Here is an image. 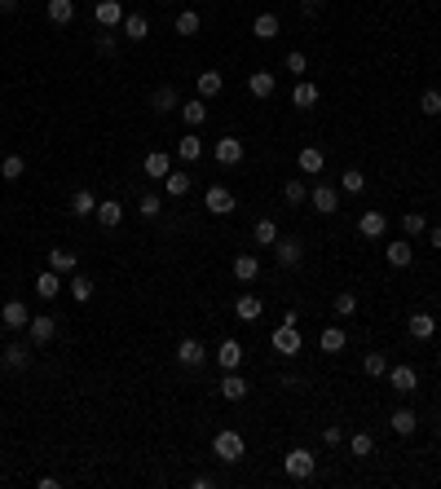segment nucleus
Masks as SVG:
<instances>
[{
  "label": "nucleus",
  "instance_id": "f257e3e1",
  "mask_svg": "<svg viewBox=\"0 0 441 489\" xmlns=\"http://www.w3.org/2000/svg\"><path fill=\"white\" fill-rule=\"evenodd\" d=\"M283 467H287V476H291V481H309V476H314V471H318V459H314V450L296 445V450H287Z\"/></svg>",
  "mask_w": 441,
  "mask_h": 489
},
{
  "label": "nucleus",
  "instance_id": "f03ea898",
  "mask_svg": "<svg viewBox=\"0 0 441 489\" xmlns=\"http://www.w3.org/2000/svg\"><path fill=\"white\" fill-rule=\"evenodd\" d=\"M269 344H274V353H283V357H296V353L305 348V339H300V331H296V322H283L279 331L269 335Z\"/></svg>",
  "mask_w": 441,
  "mask_h": 489
},
{
  "label": "nucleus",
  "instance_id": "7ed1b4c3",
  "mask_svg": "<svg viewBox=\"0 0 441 489\" xmlns=\"http://www.w3.org/2000/svg\"><path fill=\"white\" fill-rule=\"evenodd\" d=\"M212 454H217L221 463H238V459H243V436L230 432V428L217 432V436H212Z\"/></svg>",
  "mask_w": 441,
  "mask_h": 489
},
{
  "label": "nucleus",
  "instance_id": "20e7f679",
  "mask_svg": "<svg viewBox=\"0 0 441 489\" xmlns=\"http://www.w3.org/2000/svg\"><path fill=\"white\" fill-rule=\"evenodd\" d=\"M212 155H217V163H221V168H238L248 150H243V141H238V137H221L217 145H212Z\"/></svg>",
  "mask_w": 441,
  "mask_h": 489
},
{
  "label": "nucleus",
  "instance_id": "39448f33",
  "mask_svg": "<svg viewBox=\"0 0 441 489\" xmlns=\"http://www.w3.org/2000/svg\"><path fill=\"white\" fill-rule=\"evenodd\" d=\"M93 18H97V27H124V18H128V13H124V5H120V0H97V5H93Z\"/></svg>",
  "mask_w": 441,
  "mask_h": 489
},
{
  "label": "nucleus",
  "instance_id": "423d86ee",
  "mask_svg": "<svg viewBox=\"0 0 441 489\" xmlns=\"http://www.w3.org/2000/svg\"><path fill=\"white\" fill-rule=\"evenodd\" d=\"M203 207L212 211V216H230V211H234V194L225 190V185H207V194H203Z\"/></svg>",
  "mask_w": 441,
  "mask_h": 489
},
{
  "label": "nucleus",
  "instance_id": "0eeeda50",
  "mask_svg": "<svg viewBox=\"0 0 441 489\" xmlns=\"http://www.w3.org/2000/svg\"><path fill=\"white\" fill-rule=\"evenodd\" d=\"M151 110H159V115H168V110H181V93H177L172 84H159L151 93Z\"/></svg>",
  "mask_w": 441,
  "mask_h": 489
},
{
  "label": "nucleus",
  "instance_id": "6e6552de",
  "mask_svg": "<svg viewBox=\"0 0 441 489\" xmlns=\"http://www.w3.org/2000/svg\"><path fill=\"white\" fill-rule=\"evenodd\" d=\"M309 203H314V211L331 216V211L340 207V190H331V185H314V190H309Z\"/></svg>",
  "mask_w": 441,
  "mask_h": 489
},
{
  "label": "nucleus",
  "instance_id": "1a4fd4ad",
  "mask_svg": "<svg viewBox=\"0 0 441 489\" xmlns=\"http://www.w3.org/2000/svg\"><path fill=\"white\" fill-rule=\"evenodd\" d=\"M357 234H362V238H384L388 234V216H384V211H362Z\"/></svg>",
  "mask_w": 441,
  "mask_h": 489
},
{
  "label": "nucleus",
  "instance_id": "9d476101",
  "mask_svg": "<svg viewBox=\"0 0 441 489\" xmlns=\"http://www.w3.org/2000/svg\"><path fill=\"white\" fill-rule=\"evenodd\" d=\"M177 362H181V366H203L207 362V348L199 344V339H181V344H177Z\"/></svg>",
  "mask_w": 441,
  "mask_h": 489
},
{
  "label": "nucleus",
  "instance_id": "9b49d317",
  "mask_svg": "<svg viewBox=\"0 0 441 489\" xmlns=\"http://www.w3.org/2000/svg\"><path fill=\"white\" fill-rule=\"evenodd\" d=\"M274 89H279L274 71H252V75H248V93L260 97V102H265V97H274Z\"/></svg>",
  "mask_w": 441,
  "mask_h": 489
},
{
  "label": "nucleus",
  "instance_id": "f8f14e48",
  "mask_svg": "<svg viewBox=\"0 0 441 489\" xmlns=\"http://www.w3.org/2000/svg\"><path fill=\"white\" fill-rule=\"evenodd\" d=\"M0 366L5 370H27L31 366V344H18V339H13V344L5 348V357H0Z\"/></svg>",
  "mask_w": 441,
  "mask_h": 489
},
{
  "label": "nucleus",
  "instance_id": "ddd939ff",
  "mask_svg": "<svg viewBox=\"0 0 441 489\" xmlns=\"http://www.w3.org/2000/svg\"><path fill=\"white\" fill-rule=\"evenodd\" d=\"M27 335H31V344H49V339L58 335V322L49 318V313H44V318H31V322H27Z\"/></svg>",
  "mask_w": 441,
  "mask_h": 489
},
{
  "label": "nucleus",
  "instance_id": "4468645a",
  "mask_svg": "<svg viewBox=\"0 0 441 489\" xmlns=\"http://www.w3.org/2000/svg\"><path fill=\"white\" fill-rule=\"evenodd\" d=\"M406 331H411V339H433L437 335V318L433 313H411L406 318Z\"/></svg>",
  "mask_w": 441,
  "mask_h": 489
},
{
  "label": "nucleus",
  "instance_id": "2eb2a0df",
  "mask_svg": "<svg viewBox=\"0 0 441 489\" xmlns=\"http://www.w3.org/2000/svg\"><path fill=\"white\" fill-rule=\"evenodd\" d=\"M0 318H5V331H27V322H31V313H27V304H23V300H9Z\"/></svg>",
  "mask_w": 441,
  "mask_h": 489
},
{
  "label": "nucleus",
  "instance_id": "dca6fc26",
  "mask_svg": "<svg viewBox=\"0 0 441 489\" xmlns=\"http://www.w3.org/2000/svg\"><path fill=\"white\" fill-rule=\"evenodd\" d=\"M217 362H221V370H238L243 366V344H238V339H221Z\"/></svg>",
  "mask_w": 441,
  "mask_h": 489
},
{
  "label": "nucleus",
  "instance_id": "f3484780",
  "mask_svg": "<svg viewBox=\"0 0 441 489\" xmlns=\"http://www.w3.org/2000/svg\"><path fill=\"white\" fill-rule=\"evenodd\" d=\"M234 313H238V322H260L265 318V304H260V296H238Z\"/></svg>",
  "mask_w": 441,
  "mask_h": 489
},
{
  "label": "nucleus",
  "instance_id": "a211bd4d",
  "mask_svg": "<svg viewBox=\"0 0 441 489\" xmlns=\"http://www.w3.org/2000/svg\"><path fill=\"white\" fill-rule=\"evenodd\" d=\"M274 256H279L283 269L300 265V238H279V242H274Z\"/></svg>",
  "mask_w": 441,
  "mask_h": 489
},
{
  "label": "nucleus",
  "instance_id": "6ab92c4d",
  "mask_svg": "<svg viewBox=\"0 0 441 489\" xmlns=\"http://www.w3.org/2000/svg\"><path fill=\"white\" fill-rule=\"evenodd\" d=\"M388 384H393L397 393H415L419 374H415V366H393V370H388Z\"/></svg>",
  "mask_w": 441,
  "mask_h": 489
},
{
  "label": "nucleus",
  "instance_id": "aec40b11",
  "mask_svg": "<svg viewBox=\"0 0 441 489\" xmlns=\"http://www.w3.org/2000/svg\"><path fill=\"white\" fill-rule=\"evenodd\" d=\"M234 278H238V282H256V278H260V260H256L252 252L234 256Z\"/></svg>",
  "mask_w": 441,
  "mask_h": 489
},
{
  "label": "nucleus",
  "instance_id": "412c9836",
  "mask_svg": "<svg viewBox=\"0 0 441 489\" xmlns=\"http://www.w3.org/2000/svg\"><path fill=\"white\" fill-rule=\"evenodd\" d=\"M31 287H36V296H40V300H53L58 291H62V273H58V269H44Z\"/></svg>",
  "mask_w": 441,
  "mask_h": 489
},
{
  "label": "nucleus",
  "instance_id": "4be33fe9",
  "mask_svg": "<svg viewBox=\"0 0 441 489\" xmlns=\"http://www.w3.org/2000/svg\"><path fill=\"white\" fill-rule=\"evenodd\" d=\"M194 89H199V97L207 102V97H217L225 89V75L221 71H199V79H194Z\"/></svg>",
  "mask_w": 441,
  "mask_h": 489
},
{
  "label": "nucleus",
  "instance_id": "5701e85b",
  "mask_svg": "<svg viewBox=\"0 0 441 489\" xmlns=\"http://www.w3.org/2000/svg\"><path fill=\"white\" fill-rule=\"evenodd\" d=\"M221 397H225V401H243V397H248V379H243V374H234V370H225Z\"/></svg>",
  "mask_w": 441,
  "mask_h": 489
},
{
  "label": "nucleus",
  "instance_id": "b1692460",
  "mask_svg": "<svg viewBox=\"0 0 441 489\" xmlns=\"http://www.w3.org/2000/svg\"><path fill=\"white\" fill-rule=\"evenodd\" d=\"M93 216H97V225H106V230H115V225L124 221V207H120L115 199H106V203H97V211H93Z\"/></svg>",
  "mask_w": 441,
  "mask_h": 489
},
{
  "label": "nucleus",
  "instance_id": "393cba45",
  "mask_svg": "<svg viewBox=\"0 0 441 489\" xmlns=\"http://www.w3.org/2000/svg\"><path fill=\"white\" fill-rule=\"evenodd\" d=\"M345 344H349V335L340 331V326H322V335H318V348L322 353H340Z\"/></svg>",
  "mask_w": 441,
  "mask_h": 489
},
{
  "label": "nucleus",
  "instance_id": "a878e982",
  "mask_svg": "<svg viewBox=\"0 0 441 489\" xmlns=\"http://www.w3.org/2000/svg\"><path fill=\"white\" fill-rule=\"evenodd\" d=\"M67 291H71L75 304H89V300H93V278H84V273H71V278H67Z\"/></svg>",
  "mask_w": 441,
  "mask_h": 489
},
{
  "label": "nucleus",
  "instance_id": "bb28decb",
  "mask_svg": "<svg viewBox=\"0 0 441 489\" xmlns=\"http://www.w3.org/2000/svg\"><path fill=\"white\" fill-rule=\"evenodd\" d=\"M384 260H388L393 269H406V265L415 260V252H411V242H388V247H384Z\"/></svg>",
  "mask_w": 441,
  "mask_h": 489
},
{
  "label": "nucleus",
  "instance_id": "cd10ccee",
  "mask_svg": "<svg viewBox=\"0 0 441 489\" xmlns=\"http://www.w3.org/2000/svg\"><path fill=\"white\" fill-rule=\"evenodd\" d=\"M75 18V0H49V22L53 27H67Z\"/></svg>",
  "mask_w": 441,
  "mask_h": 489
},
{
  "label": "nucleus",
  "instance_id": "c85d7f7f",
  "mask_svg": "<svg viewBox=\"0 0 441 489\" xmlns=\"http://www.w3.org/2000/svg\"><path fill=\"white\" fill-rule=\"evenodd\" d=\"M252 36H256V40H274V36H279V13H256Z\"/></svg>",
  "mask_w": 441,
  "mask_h": 489
},
{
  "label": "nucleus",
  "instance_id": "c756f323",
  "mask_svg": "<svg viewBox=\"0 0 441 489\" xmlns=\"http://www.w3.org/2000/svg\"><path fill=\"white\" fill-rule=\"evenodd\" d=\"M388 423H393V432H397V436H411V432L419 428V415L402 405V410H393V419H388Z\"/></svg>",
  "mask_w": 441,
  "mask_h": 489
},
{
  "label": "nucleus",
  "instance_id": "7c9ffc66",
  "mask_svg": "<svg viewBox=\"0 0 441 489\" xmlns=\"http://www.w3.org/2000/svg\"><path fill=\"white\" fill-rule=\"evenodd\" d=\"M314 102H318V89L309 84V79H300V84L291 89V106H296V110H309Z\"/></svg>",
  "mask_w": 441,
  "mask_h": 489
},
{
  "label": "nucleus",
  "instance_id": "2f4dec72",
  "mask_svg": "<svg viewBox=\"0 0 441 489\" xmlns=\"http://www.w3.org/2000/svg\"><path fill=\"white\" fill-rule=\"evenodd\" d=\"M168 172H172V159L163 155V150H151V155H146V176H159V181H163Z\"/></svg>",
  "mask_w": 441,
  "mask_h": 489
},
{
  "label": "nucleus",
  "instance_id": "473e14b6",
  "mask_svg": "<svg viewBox=\"0 0 441 489\" xmlns=\"http://www.w3.org/2000/svg\"><path fill=\"white\" fill-rule=\"evenodd\" d=\"M49 269L75 273V252H67V247H49Z\"/></svg>",
  "mask_w": 441,
  "mask_h": 489
},
{
  "label": "nucleus",
  "instance_id": "72a5a7b5",
  "mask_svg": "<svg viewBox=\"0 0 441 489\" xmlns=\"http://www.w3.org/2000/svg\"><path fill=\"white\" fill-rule=\"evenodd\" d=\"M199 155H203V141L194 137V133H186L181 141H177V159H181V163H194Z\"/></svg>",
  "mask_w": 441,
  "mask_h": 489
},
{
  "label": "nucleus",
  "instance_id": "f704fd0d",
  "mask_svg": "<svg viewBox=\"0 0 441 489\" xmlns=\"http://www.w3.org/2000/svg\"><path fill=\"white\" fill-rule=\"evenodd\" d=\"M296 163H300V172H305V176H318V172H322V150H318V145H305Z\"/></svg>",
  "mask_w": 441,
  "mask_h": 489
},
{
  "label": "nucleus",
  "instance_id": "c9c22d12",
  "mask_svg": "<svg viewBox=\"0 0 441 489\" xmlns=\"http://www.w3.org/2000/svg\"><path fill=\"white\" fill-rule=\"evenodd\" d=\"M177 36H199V27H203V18H199V13H194V9H181V13H177Z\"/></svg>",
  "mask_w": 441,
  "mask_h": 489
},
{
  "label": "nucleus",
  "instance_id": "e433bc0d",
  "mask_svg": "<svg viewBox=\"0 0 441 489\" xmlns=\"http://www.w3.org/2000/svg\"><path fill=\"white\" fill-rule=\"evenodd\" d=\"M124 36H128V40H146V36H151L146 13H128V18H124Z\"/></svg>",
  "mask_w": 441,
  "mask_h": 489
},
{
  "label": "nucleus",
  "instance_id": "4c0bfd02",
  "mask_svg": "<svg viewBox=\"0 0 441 489\" xmlns=\"http://www.w3.org/2000/svg\"><path fill=\"white\" fill-rule=\"evenodd\" d=\"M252 238L260 242V247H274V242H279V225H274L269 216H260V221H256V230H252Z\"/></svg>",
  "mask_w": 441,
  "mask_h": 489
},
{
  "label": "nucleus",
  "instance_id": "58836bf2",
  "mask_svg": "<svg viewBox=\"0 0 441 489\" xmlns=\"http://www.w3.org/2000/svg\"><path fill=\"white\" fill-rule=\"evenodd\" d=\"M71 211H75V216H93V211H97L93 190H75V194H71Z\"/></svg>",
  "mask_w": 441,
  "mask_h": 489
},
{
  "label": "nucleus",
  "instance_id": "ea45409f",
  "mask_svg": "<svg viewBox=\"0 0 441 489\" xmlns=\"http://www.w3.org/2000/svg\"><path fill=\"white\" fill-rule=\"evenodd\" d=\"M163 190H168L172 199H186V194H190V176L186 172H168V176H163Z\"/></svg>",
  "mask_w": 441,
  "mask_h": 489
},
{
  "label": "nucleus",
  "instance_id": "a19ab883",
  "mask_svg": "<svg viewBox=\"0 0 441 489\" xmlns=\"http://www.w3.org/2000/svg\"><path fill=\"white\" fill-rule=\"evenodd\" d=\"M181 115H186V124H190V128H199V124L207 119V102H203V97H194V102H186V106H181Z\"/></svg>",
  "mask_w": 441,
  "mask_h": 489
},
{
  "label": "nucleus",
  "instance_id": "79ce46f5",
  "mask_svg": "<svg viewBox=\"0 0 441 489\" xmlns=\"http://www.w3.org/2000/svg\"><path fill=\"white\" fill-rule=\"evenodd\" d=\"M23 172H27V159H23V155H5V163H0V176H5V181H18Z\"/></svg>",
  "mask_w": 441,
  "mask_h": 489
},
{
  "label": "nucleus",
  "instance_id": "37998d69",
  "mask_svg": "<svg viewBox=\"0 0 441 489\" xmlns=\"http://www.w3.org/2000/svg\"><path fill=\"white\" fill-rule=\"evenodd\" d=\"M283 199H287L291 207H296V203H309V185H305V181H296V176H291V181L283 185Z\"/></svg>",
  "mask_w": 441,
  "mask_h": 489
},
{
  "label": "nucleus",
  "instance_id": "c03bdc74",
  "mask_svg": "<svg viewBox=\"0 0 441 489\" xmlns=\"http://www.w3.org/2000/svg\"><path fill=\"white\" fill-rule=\"evenodd\" d=\"M362 370L371 374V379H384V374H388V362H384V353H366V357H362Z\"/></svg>",
  "mask_w": 441,
  "mask_h": 489
},
{
  "label": "nucleus",
  "instance_id": "a18cd8bd",
  "mask_svg": "<svg viewBox=\"0 0 441 489\" xmlns=\"http://www.w3.org/2000/svg\"><path fill=\"white\" fill-rule=\"evenodd\" d=\"M340 190H345V194H362L366 190V176L357 172V168H349L345 176H340Z\"/></svg>",
  "mask_w": 441,
  "mask_h": 489
},
{
  "label": "nucleus",
  "instance_id": "49530a36",
  "mask_svg": "<svg viewBox=\"0 0 441 489\" xmlns=\"http://www.w3.org/2000/svg\"><path fill=\"white\" fill-rule=\"evenodd\" d=\"M402 230L415 238V234H423V230H428V216H423V211H406V216H402Z\"/></svg>",
  "mask_w": 441,
  "mask_h": 489
},
{
  "label": "nucleus",
  "instance_id": "de8ad7c7",
  "mask_svg": "<svg viewBox=\"0 0 441 489\" xmlns=\"http://www.w3.org/2000/svg\"><path fill=\"white\" fill-rule=\"evenodd\" d=\"M357 313V296H353V291H340V296H335V318H353Z\"/></svg>",
  "mask_w": 441,
  "mask_h": 489
},
{
  "label": "nucleus",
  "instance_id": "09e8293b",
  "mask_svg": "<svg viewBox=\"0 0 441 489\" xmlns=\"http://www.w3.org/2000/svg\"><path fill=\"white\" fill-rule=\"evenodd\" d=\"M349 450L357 454V459H366V454L375 450V441H371V432H353V436H349Z\"/></svg>",
  "mask_w": 441,
  "mask_h": 489
},
{
  "label": "nucleus",
  "instance_id": "8fccbe9b",
  "mask_svg": "<svg viewBox=\"0 0 441 489\" xmlns=\"http://www.w3.org/2000/svg\"><path fill=\"white\" fill-rule=\"evenodd\" d=\"M283 67H287V71H291V75H305V71H309V58H305V53H300V48H291V53H287V58H283Z\"/></svg>",
  "mask_w": 441,
  "mask_h": 489
},
{
  "label": "nucleus",
  "instance_id": "3c124183",
  "mask_svg": "<svg viewBox=\"0 0 441 489\" xmlns=\"http://www.w3.org/2000/svg\"><path fill=\"white\" fill-rule=\"evenodd\" d=\"M419 110H423V115H441V93H437V89H428V93L419 97Z\"/></svg>",
  "mask_w": 441,
  "mask_h": 489
},
{
  "label": "nucleus",
  "instance_id": "603ef678",
  "mask_svg": "<svg viewBox=\"0 0 441 489\" xmlns=\"http://www.w3.org/2000/svg\"><path fill=\"white\" fill-rule=\"evenodd\" d=\"M137 211H141V216H146V221H155V216H159V194H141V203H137Z\"/></svg>",
  "mask_w": 441,
  "mask_h": 489
},
{
  "label": "nucleus",
  "instance_id": "864d4df0",
  "mask_svg": "<svg viewBox=\"0 0 441 489\" xmlns=\"http://www.w3.org/2000/svg\"><path fill=\"white\" fill-rule=\"evenodd\" d=\"M97 53H102V58L115 53V36H110V31H106V36H97Z\"/></svg>",
  "mask_w": 441,
  "mask_h": 489
},
{
  "label": "nucleus",
  "instance_id": "5fc2aeb1",
  "mask_svg": "<svg viewBox=\"0 0 441 489\" xmlns=\"http://www.w3.org/2000/svg\"><path fill=\"white\" fill-rule=\"evenodd\" d=\"M322 441H326V445H340V441H345V432H340V428H326Z\"/></svg>",
  "mask_w": 441,
  "mask_h": 489
},
{
  "label": "nucleus",
  "instance_id": "6e6d98bb",
  "mask_svg": "<svg viewBox=\"0 0 441 489\" xmlns=\"http://www.w3.org/2000/svg\"><path fill=\"white\" fill-rule=\"evenodd\" d=\"M322 5H326V0H300V9H305V13H318Z\"/></svg>",
  "mask_w": 441,
  "mask_h": 489
},
{
  "label": "nucleus",
  "instance_id": "4d7b16f0",
  "mask_svg": "<svg viewBox=\"0 0 441 489\" xmlns=\"http://www.w3.org/2000/svg\"><path fill=\"white\" fill-rule=\"evenodd\" d=\"M18 5H23V0H0V13H13Z\"/></svg>",
  "mask_w": 441,
  "mask_h": 489
},
{
  "label": "nucleus",
  "instance_id": "13d9d810",
  "mask_svg": "<svg viewBox=\"0 0 441 489\" xmlns=\"http://www.w3.org/2000/svg\"><path fill=\"white\" fill-rule=\"evenodd\" d=\"M433 247L441 252V225H437V230H433Z\"/></svg>",
  "mask_w": 441,
  "mask_h": 489
},
{
  "label": "nucleus",
  "instance_id": "bf43d9fd",
  "mask_svg": "<svg viewBox=\"0 0 441 489\" xmlns=\"http://www.w3.org/2000/svg\"><path fill=\"white\" fill-rule=\"evenodd\" d=\"M437 362H441V348H437Z\"/></svg>",
  "mask_w": 441,
  "mask_h": 489
}]
</instances>
